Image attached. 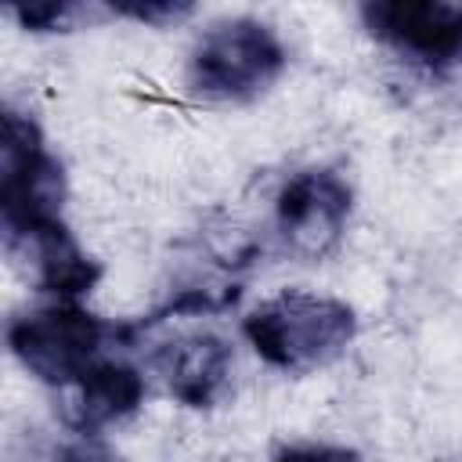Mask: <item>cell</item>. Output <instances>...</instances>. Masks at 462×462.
<instances>
[{"label":"cell","instance_id":"1","mask_svg":"<svg viewBox=\"0 0 462 462\" xmlns=\"http://www.w3.org/2000/svg\"><path fill=\"white\" fill-rule=\"evenodd\" d=\"M65 170L47 148L32 116L7 108L0 134V227L4 245L18 256L40 242L69 231L65 217Z\"/></svg>","mask_w":462,"mask_h":462},{"label":"cell","instance_id":"2","mask_svg":"<svg viewBox=\"0 0 462 462\" xmlns=\"http://www.w3.org/2000/svg\"><path fill=\"white\" fill-rule=\"evenodd\" d=\"M242 336L271 368L307 372L328 365L354 343L357 318L354 307L336 296L289 289L253 307L242 318Z\"/></svg>","mask_w":462,"mask_h":462},{"label":"cell","instance_id":"3","mask_svg":"<svg viewBox=\"0 0 462 462\" xmlns=\"http://www.w3.org/2000/svg\"><path fill=\"white\" fill-rule=\"evenodd\" d=\"M119 343V325L101 321L79 303L22 310L7 321V346L18 365L47 386H76L105 350Z\"/></svg>","mask_w":462,"mask_h":462},{"label":"cell","instance_id":"4","mask_svg":"<svg viewBox=\"0 0 462 462\" xmlns=\"http://www.w3.org/2000/svg\"><path fill=\"white\" fill-rule=\"evenodd\" d=\"M289 54L278 32L256 18H231L202 32L191 51V87L217 101L260 97L285 69Z\"/></svg>","mask_w":462,"mask_h":462},{"label":"cell","instance_id":"5","mask_svg":"<svg viewBox=\"0 0 462 462\" xmlns=\"http://www.w3.org/2000/svg\"><path fill=\"white\" fill-rule=\"evenodd\" d=\"M365 29L401 58L444 72L462 61V4L375 0L361 7Z\"/></svg>","mask_w":462,"mask_h":462},{"label":"cell","instance_id":"6","mask_svg":"<svg viewBox=\"0 0 462 462\" xmlns=\"http://www.w3.org/2000/svg\"><path fill=\"white\" fill-rule=\"evenodd\" d=\"M350 184L332 170H300L292 173L274 199V227L289 253L296 256H325L346 220H350Z\"/></svg>","mask_w":462,"mask_h":462},{"label":"cell","instance_id":"7","mask_svg":"<svg viewBox=\"0 0 462 462\" xmlns=\"http://www.w3.org/2000/svg\"><path fill=\"white\" fill-rule=\"evenodd\" d=\"M170 393L188 408H209L231 383V346L217 332H184L152 357Z\"/></svg>","mask_w":462,"mask_h":462},{"label":"cell","instance_id":"8","mask_svg":"<svg viewBox=\"0 0 462 462\" xmlns=\"http://www.w3.org/2000/svg\"><path fill=\"white\" fill-rule=\"evenodd\" d=\"M72 397V426L76 433L97 437V430L130 419L144 404V375L123 357H101L76 386Z\"/></svg>","mask_w":462,"mask_h":462},{"label":"cell","instance_id":"9","mask_svg":"<svg viewBox=\"0 0 462 462\" xmlns=\"http://www.w3.org/2000/svg\"><path fill=\"white\" fill-rule=\"evenodd\" d=\"M25 256L36 267V285L43 292H51L54 300H65V303H76L79 296H87L101 278V263L79 249L72 231H61L54 238L40 242Z\"/></svg>","mask_w":462,"mask_h":462},{"label":"cell","instance_id":"10","mask_svg":"<svg viewBox=\"0 0 462 462\" xmlns=\"http://www.w3.org/2000/svg\"><path fill=\"white\" fill-rule=\"evenodd\" d=\"M11 14L29 32H58L69 29L76 18H83V7L69 0H29V4H14Z\"/></svg>","mask_w":462,"mask_h":462},{"label":"cell","instance_id":"11","mask_svg":"<svg viewBox=\"0 0 462 462\" xmlns=\"http://www.w3.org/2000/svg\"><path fill=\"white\" fill-rule=\"evenodd\" d=\"M112 14H123V18H134V22H144V25H166V22H177V18L191 14V4H180V0H123V4H112Z\"/></svg>","mask_w":462,"mask_h":462},{"label":"cell","instance_id":"12","mask_svg":"<svg viewBox=\"0 0 462 462\" xmlns=\"http://www.w3.org/2000/svg\"><path fill=\"white\" fill-rule=\"evenodd\" d=\"M274 462H361L357 451L343 448V444H325V440H303V444H289L274 455Z\"/></svg>","mask_w":462,"mask_h":462},{"label":"cell","instance_id":"13","mask_svg":"<svg viewBox=\"0 0 462 462\" xmlns=\"http://www.w3.org/2000/svg\"><path fill=\"white\" fill-rule=\"evenodd\" d=\"M54 462H123L108 444H101L97 437H87V433H79L72 444H65L61 451H58V458Z\"/></svg>","mask_w":462,"mask_h":462}]
</instances>
